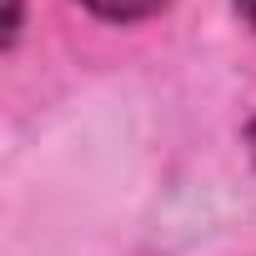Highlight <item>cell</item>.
<instances>
[{
    "label": "cell",
    "mask_w": 256,
    "mask_h": 256,
    "mask_svg": "<svg viewBox=\"0 0 256 256\" xmlns=\"http://www.w3.org/2000/svg\"><path fill=\"white\" fill-rule=\"evenodd\" d=\"M236 6H241V16H246V20L256 26V0H236Z\"/></svg>",
    "instance_id": "2"
},
{
    "label": "cell",
    "mask_w": 256,
    "mask_h": 256,
    "mask_svg": "<svg viewBox=\"0 0 256 256\" xmlns=\"http://www.w3.org/2000/svg\"><path fill=\"white\" fill-rule=\"evenodd\" d=\"M86 6H90L96 16H106V20H136V16L161 10L166 0H86Z\"/></svg>",
    "instance_id": "1"
},
{
    "label": "cell",
    "mask_w": 256,
    "mask_h": 256,
    "mask_svg": "<svg viewBox=\"0 0 256 256\" xmlns=\"http://www.w3.org/2000/svg\"><path fill=\"white\" fill-rule=\"evenodd\" d=\"M251 151H256V120H251Z\"/></svg>",
    "instance_id": "3"
}]
</instances>
